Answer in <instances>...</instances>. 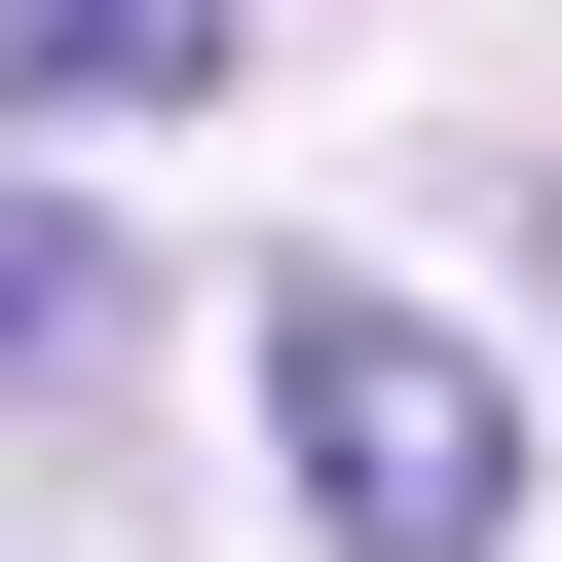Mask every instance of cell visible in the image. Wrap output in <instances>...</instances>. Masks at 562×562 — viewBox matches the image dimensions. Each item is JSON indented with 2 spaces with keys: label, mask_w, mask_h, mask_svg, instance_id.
Listing matches in <instances>:
<instances>
[{
  "label": "cell",
  "mask_w": 562,
  "mask_h": 562,
  "mask_svg": "<svg viewBox=\"0 0 562 562\" xmlns=\"http://www.w3.org/2000/svg\"><path fill=\"white\" fill-rule=\"evenodd\" d=\"M225 375H262V450H301V525H338V562H525V375H487L450 301L262 262V301H225Z\"/></svg>",
  "instance_id": "1"
},
{
  "label": "cell",
  "mask_w": 562,
  "mask_h": 562,
  "mask_svg": "<svg viewBox=\"0 0 562 562\" xmlns=\"http://www.w3.org/2000/svg\"><path fill=\"white\" fill-rule=\"evenodd\" d=\"M113 375H150V262L76 188H0V413H113Z\"/></svg>",
  "instance_id": "2"
},
{
  "label": "cell",
  "mask_w": 562,
  "mask_h": 562,
  "mask_svg": "<svg viewBox=\"0 0 562 562\" xmlns=\"http://www.w3.org/2000/svg\"><path fill=\"white\" fill-rule=\"evenodd\" d=\"M0 113L113 150V113H225V0H0Z\"/></svg>",
  "instance_id": "3"
}]
</instances>
